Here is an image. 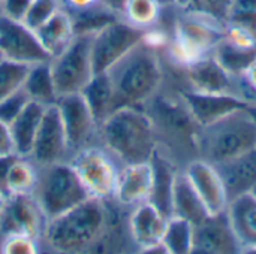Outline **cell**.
I'll return each mask as SVG.
<instances>
[{
  "label": "cell",
  "instance_id": "cell-30",
  "mask_svg": "<svg viewBox=\"0 0 256 254\" xmlns=\"http://www.w3.org/2000/svg\"><path fill=\"white\" fill-rule=\"evenodd\" d=\"M225 36L243 45H256L255 9H231L225 22Z\"/></svg>",
  "mask_w": 256,
  "mask_h": 254
},
{
  "label": "cell",
  "instance_id": "cell-36",
  "mask_svg": "<svg viewBox=\"0 0 256 254\" xmlns=\"http://www.w3.org/2000/svg\"><path fill=\"white\" fill-rule=\"evenodd\" d=\"M60 9V0H33L22 22L32 30H38Z\"/></svg>",
  "mask_w": 256,
  "mask_h": 254
},
{
  "label": "cell",
  "instance_id": "cell-20",
  "mask_svg": "<svg viewBox=\"0 0 256 254\" xmlns=\"http://www.w3.org/2000/svg\"><path fill=\"white\" fill-rule=\"evenodd\" d=\"M231 226L242 247L249 252L256 247V198L252 193H243L230 201L226 208Z\"/></svg>",
  "mask_w": 256,
  "mask_h": 254
},
{
  "label": "cell",
  "instance_id": "cell-34",
  "mask_svg": "<svg viewBox=\"0 0 256 254\" xmlns=\"http://www.w3.org/2000/svg\"><path fill=\"white\" fill-rule=\"evenodd\" d=\"M160 13L162 7L156 0H128L123 19L141 30H147L159 22Z\"/></svg>",
  "mask_w": 256,
  "mask_h": 254
},
{
  "label": "cell",
  "instance_id": "cell-24",
  "mask_svg": "<svg viewBox=\"0 0 256 254\" xmlns=\"http://www.w3.org/2000/svg\"><path fill=\"white\" fill-rule=\"evenodd\" d=\"M212 55L230 76L234 79L243 78L249 67L256 63V45H243L224 36L213 48Z\"/></svg>",
  "mask_w": 256,
  "mask_h": 254
},
{
  "label": "cell",
  "instance_id": "cell-22",
  "mask_svg": "<svg viewBox=\"0 0 256 254\" xmlns=\"http://www.w3.org/2000/svg\"><path fill=\"white\" fill-rule=\"evenodd\" d=\"M46 105L30 100L21 114L9 124L15 154L20 157H30L33 142Z\"/></svg>",
  "mask_w": 256,
  "mask_h": 254
},
{
  "label": "cell",
  "instance_id": "cell-29",
  "mask_svg": "<svg viewBox=\"0 0 256 254\" xmlns=\"http://www.w3.org/2000/svg\"><path fill=\"white\" fill-rule=\"evenodd\" d=\"M194 225L182 217L170 216L162 238L168 254H189L194 252Z\"/></svg>",
  "mask_w": 256,
  "mask_h": 254
},
{
  "label": "cell",
  "instance_id": "cell-16",
  "mask_svg": "<svg viewBox=\"0 0 256 254\" xmlns=\"http://www.w3.org/2000/svg\"><path fill=\"white\" fill-rule=\"evenodd\" d=\"M242 252L228 213L208 216L194 228V252L200 254H228Z\"/></svg>",
  "mask_w": 256,
  "mask_h": 254
},
{
  "label": "cell",
  "instance_id": "cell-47",
  "mask_svg": "<svg viewBox=\"0 0 256 254\" xmlns=\"http://www.w3.org/2000/svg\"><path fill=\"white\" fill-rule=\"evenodd\" d=\"M3 202H4V196L0 193V210H2V207H3Z\"/></svg>",
  "mask_w": 256,
  "mask_h": 254
},
{
  "label": "cell",
  "instance_id": "cell-17",
  "mask_svg": "<svg viewBox=\"0 0 256 254\" xmlns=\"http://www.w3.org/2000/svg\"><path fill=\"white\" fill-rule=\"evenodd\" d=\"M184 67L189 90L212 94L237 93L234 88V78L222 69L212 54L204 55Z\"/></svg>",
  "mask_w": 256,
  "mask_h": 254
},
{
  "label": "cell",
  "instance_id": "cell-11",
  "mask_svg": "<svg viewBox=\"0 0 256 254\" xmlns=\"http://www.w3.org/2000/svg\"><path fill=\"white\" fill-rule=\"evenodd\" d=\"M68 150V138L57 103L46 105L33 142L30 157L38 165L46 168L54 163L63 162Z\"/></svg>",
  "mask_w": 256,
  "mask_h": 254
},
{
  "label": "cell",
  "instance_id": "cell-10",
  "mask_svg": "<svg viewBox=\"0 0 256 254\" xmlns=\"http://www.w3.org/2000/svg\"><path fill=\"white\" fill-rule=\"evenodd\" d=\"M0 57L27 66L52 58L34 30L22 21H14L3 15H0Z\"/></svg>",
  "mask_w": 256,
  "mask_h": 254
},
{
  "label": "cell",
  "instance_id": "cell-44",
  "mask_svg": "<svg viewBox=\"0 0 256 254\" xmlns=\"http://www.w3.org/2000/svg\"><path fill=\"white\" fill-rule=\"evenodd\" d=\"M231 9H255L256 0H232Z\"/></svg>",
  "mask_w": 256,
  "mask_h": 254
},
{
  "label": "cell",
  "instance_id": "cell-28",
  "mask_svg": "<svg viewBox=\"0 0 256 254\" xmlns=\"http://www.w3.org/2000/svg\"><path fill=\"white\" fill-rule=\"evenodd\" d=\"M22 90L27 93L30 100L44 105H52L57 102L58 94L56 90L50 61L36 63L28 67Z\"/></svg>",
  "mask_w": 256,
  "mask_h": 254
},
{
  "label": "cell",
  "instance_id": "cell-41",
  "mask_svg": "<svg viewBox=\"0 0 256 254\" xmlns=\"http://www.w3.org/2000/svg\"><path fill=\"white\" fill-rule=\"evenodd\" d=\"M99 3H102V1L100 0H60L62 9H64L69 13H76V12L90 9Z\"/></svg>",
  "mask_w": 256,
  "mask_h": 254
},
{
  "label": "cell",
  "instance_id": "cell-21",
  "mask_svg": "<svg viewBox=\"0 0 256 254\" xmlns=\"http://www.w3.org/2000/svg\"><path fill=\"white\" fill-rule=\"evenodd\" d=\"M214 166L225 181L230 201L249 193L256 186V150Z\"/></svg>",
  "mask_w": 256,
  "mask_h": 254
},
{
  "label": "cell",
  "instance_id": "cell-19",
  "mask_svg": "<svg viewBox=\"0 0 256 254\" xmlns=\"http://www.w3.org/2000/svg\"><path fill=\"white\" fill-rule=\"evenodd\" d=\"M153 184V169L150 162L126 165L118 172L116 199L123 205H138L148 201Z\"/></svg>",
  "mask_w": 256,
  "mask_h": 254
},
{
  "label": "cell",
  "instance_id": "cell-6",
  "mask_svg": "<svg viewBox=\"0 0 256 254\" xmlns=\"http://www.w3.org/2000/svg\"><path fill=\"white\" fill-rule=\"evenodd\" d=\"M225 27L200 15L184 13L174 24V36L170 43L172 57L188 66L195 60L212 54L224 39Z\"/></svg>",
  "mask_w": 256,
  "mask_h": 254
},
{
  "label": "cell",
  "instance_id": "cell-25",
  "mask_svg": "<svg viewBox=\"0 0 256 254\" xmlns=\"http://www.w3.org/2000/svg\"><path fill=\"white\" fill-rule=\"evenodd\" d=\"M171 216L182 217L190 222L194 226L200 225L208 217L204 204L201 202L200 196L196 195L184 172L177 174L176 177L171 202Z\"/></svg>",
  "mask_w": 256,
  "mask_h": 254
},
{
  "label": "cell",
  "instance_id": "cell-46",
  "mask_svg": "<svg viewBox=\"0 0 256 254\" xmlns=\"http://www.w3.org/2000/svg\"><path fill=\"white\" fill-rule=\"evenodd\" d=\"M249 111H250V114L254 115V118H255V121H256V105H249Z\"/></svg>",
  "mask_w": 256,
  "mask_h": 254
},
{
  "label": "cell",
  "instance_id": "cell-32",
  "mask_svg": "<svg viewBox=\"0 0 256 254\" xmlns=\"http://www.w3.org/2000/svg\"><path fill=\"white\" fill-rule=\"evenodd\" d=\"M38 175L34 168L26 160V157H16L9 168L6 177L8 198L12 195H32L36 189Z\"/></svg>",
  "mask_w": 256,
  "mask_h": 254
},
{
  "label": "cell",
  "instance_id": "cell-39",
  "mask_svg": "<svg viewBox=\"0 0 256 254\" xmlns=\"http://www.w3.org/2000/svg\"><path fill=\"white\" fill-rule=\"evenodd\" d=\"M33 0H2L0 15L14 21H22Z\"/></svg>",
  "mask_w": 256,
  "mask_h": 254
},
{
  "label": "cell",
  "instance_id": "cell-9",
  "mask_svg": "<svg viewBox=\"0 0 256 254\" xmlns=\"http://www.w3.org/2000/svg\"><path fill=\"white\" fill-rule=\"evenodd\" d=\"M70 166L92 198L105 201L116 195L118 171L104 151L98 148H80L70 160Z\"/></svg>",
  "mask_w": 256,
  "mask_h": 254
},
{
  "label": "cell",
  "instance_id": "cell-12",
  "mask_svg": "<svg viewBox=\"0 0 256 254\" xmlns=\"http://www.w3.org/2000/svg\"><path fill=\"white\" fill-rule=\"evenodd\" d=\"M45 216L32 195H12L4 199L0 210V231L2 234H26L38 238L44 231Z\"/></svg>",
  "mask_w": 256,
  "mask_h": 254
},
{
  "label": "cell",
  "instance_id": "cell-1",
  "mask_svg": "<svg viewBox=\"0 0 256 254\" xmlns=\"http://www.w3.org/2000/svg\"><path fill=\"white\" fill-rule=\"evenodd\" d=\"M99 129L106 148L126 165L150 162L158 150L154 121L140 106L116 109Z\"/></svg>",
  "mask_w": 256,
  "mask_h": 254
},
{
  "label": "cell",
  "instance_id": "cell-50",
  "mask_svg": "<svg viewBox=\"0 0 256 254\" xmlns=\"http://www.w3.org/2000/svg\"><path fill=\"white\" fill-rule=\"evenodd\" d=\"M0 4H2V0H0Z\"/></svg>",
  "mask_w": 256,
  "mask_h": 254
},
{
  "label": "cell",
  "instance_id": "cell-14",
  "mask_svg": "<svg viewBox=\"0 0 256 254\" xmlns=\"http://www.w3.org/2000/svg\"><path fill=\"white\" fill-rule=\"evenodd\" d=\"M182 99L200 127L208 126L250 105V102L246 97L237 93L212 94L186 90L182 93Z\"/></svg>",
  "mask_w": 256,
  "mask_h": 254
},
{
  "label": "cell",
  "instance_id": "cell-3",
  "mask_svg": "<svg viewBox=\"0 0 256 254\" xmlns=\"http://www.w3.org/2000/svg\"><path fill=\"white\" fill-rule=\"evenodd\" d=\"M106 210L102 199L88 198L75 208L46 220L44 234L57 253L75 254L88 250L105 232Z\"/></svg>",
  "mask_w": 256,
  "mask_h": 254
},
{
  "label": "cell",
  "instance_id": "cell-40",
  "mask_svg": "<svg viewBox=\"0 0 256 254\" xmlns=\"http://www.w3.org/2000/svg\"><path fill=\"white\" fill-rule=\"evenodd\" d=\"M14 154H15V148H14L9 126L0 121V157L14 156Z\"/></svg>",
  "mask_w": 256,
  "mask_h": 254
},
{
  "label": "cell",
  "instance_id": "cell-45",
  "mask_svg": "<svg viewBox=\"0 0 256 254\" xmlns=\"http://www.w3.org/2000/svg\"><path fill=\"white\" fill-rule=\"evenodd\" d=\"M159 4H160V7L164 9V7H170V6H176V0H156Z\"/></svg>",
  "mask_w": 256,
  "mask_h": 254
},
{
  "label": "cell",
  "instance_id": "cell-8",
  "mask_svg": "<svg viewBox=\"0 0 256 254\" xmlns=\"http://www.w3.org/2000/svg\"><path fill=\"white\" fill-rule=\"evenodd\" d=\"M142 36L144 30L129 24L123 18L94 33L92 36V63L94 75L112 69L142 42Z\"/></svg>",
  "mask_w": 256,
  "mask_h": 254
},
{
  "label": "cell",
  "instance_id": "cell-49",
  "mask_svg": "<svg viewBox=\"0 0 256 254\" xmlns=\"http://www.w3.org/2000/svg\"><path fill=\"white\" fill-rule=\"evenodd\" d=\"M246 253H256V247L255 249H252V250H249V252H246Z\"/></svg>",
  "mask_w": 256,
  "mask_h": 254
},
{
  "label": "cell",
  "instance_id": "cell-5",
  "mask_svg": "<svg viewBox=\"0 0 256 254\" xmlns=\"http://www.w3.org/2000/svg\"><path fill=\"white\" fill-rule=\"evenodd\" d=\"M36 187V201L46 220L66 213L92 198L70 163L63 162L46 166V171Z\"/></svg>",
  "mask_w": 256,
  "mask_h": 254
},
{
  "label": "cell",
  "instance_id": "cell-18",
  "mask_svg": "<svg viewBox=\"0 0 256 254\" xmlns=\"http://www.w3.org/2000/svg\"><path fill=\"white\" fill-rule=\"evenodd\" d=\"M166 222L168 217L148 201L138 204L129 220L132 240L141 250L162 244Z\"/></svg>",
  "mask_w": 256,
  "mask_h": 254
},
{
  "label": "cell",
  "instance_id": "cell-38",
  "mask_svg": "<svg viewBox=\"0 0 256 254\" xmlns=\"http://www.w3.org/2000/svg\"><path fill=\"white\" fill-rule=\"evenodd\" d=\"M0 252L3 254H36L38 253L36 238L28 237L26 234L6 235Z\"/></svg>",
  "mask_w": 256,
  "mask_h": 254
},
{
  "label": "cell",
  "instance_id": "cell-2",
  "mask_svg": "<svg viewBox=\"0 0 256 254\" xmlns=\"http://www.w3.org/2000/svg\"><path fill=\"white\" fill-rule=\"evenodd\" d=\"M116 106H141L152 100L162 85V66L156 49L141 42L112 69L108 70Z\"/></svg>",
  "mask_w": 256,
  "mask_h": 254
},
{
  "label": "cell",
  "instance_id": "cell-26",
  "mask_svg": "<svg viewBox=\"0 0 256 254\" xmlns=\"http://www.w3.org/2000/svg\"><path fill=\"white\" fill-rule=\"evenodd\" d=\"M81 94L84 96L87 105L90 106L93 117L98 123V127L108 118V115H111L117 109L116 91L108 72L93 75V78L84 87Z\"/></svg>",
  "mask_w": 256,
  "mask_h": 254
},
{
  "label": "cell",
  "instance_id": "cell-13",
  "mask_svg": "<svg viewBox=\"0 0 256 254\" xmlns=\"http://www.w3.org/2000/svg\"><path fill=\"white\" fill-rule=\"evenodd\" d=\"M184 174L204 204L208 216L226 211L230 204L226 186L214 165L202 159H196L188 165Z\"/></svg>",
  "mask_w": 256,
  "mask_h": 254
},
{
  "label": "cell",
  "instance_id": "cell-43",
  "mask_svg": "<svg viewBox=\"0 0 256 254\" xmlns=\"http://www.w3.org/2000/svg\"><path fill=\"white\" fill-rule=\"evenodd\" d=\"M100 1L111 12H114L116 15H118V16L123 18V10H124V6H126V1L128 0H100Z\"/></svg>",
  "mask_w": 256,
  "mask_h": 254
},
{
  "label": "cell",
  "instance_id": "cell-23",
  "mask_svg": "<svg viewBox=\"0 0 256 254\" xmlns=\"http://www.w3.org/2000/svg\"><path fill=\"white\" fill-rule=\"evenodd\" d=\"M150 165L153 169V184L148 196V202L153 204L160 213L166 217L171 216V202H172V190L177 172L171 162L164 157L158 150L150 159Z\"/></svg>",
  "mask_w": 256,
  "mask_h": 254
},
{
  "label": "cell",
  "instance_id": "cell-42",
  "mask_svg": "<svg viewBox=\"0 0 256 254\" xmlns=\"http://www.w3.org/2000/svg\"><path fill=\"white\" fill-rule=\"evenodd\" d=\"M20 157L16 154L14 156H6V157H0V193L4 196V199L8 198V192H6V177L9 172L10 165L14 163V160Z\"/></svg>",
  "mask_w": 256,
  "mask_h": 254
},
{
  "label": "cell",
  "instance_id": "cell-33",
  "mask_svg": "<svg viewBox=\"0 0 256 254\" xmlns=\"http://www.w3.org/2000/svg\"><path fill=\"white\" fill-rule=\"evenodd\" d=\"M232 0H176V7L184 13H194L212 19L225 27Z\"/></svg>",
  "mask_w": 256,
  "mask_h": 254
},
{
  "label": "cell",
  "instance_id": "cell-35",
  "mask_svg": "<svg viewBox=\"0 0 256 254\" xmlns=\"http://www.w3.org/2000/svg\"><path fill=\"white\" fill-rule=\"evenodd\" d=\"M28 67L27 64L0 58V100L22 88Z\"/></svg>",
  "mask_w": 256,
  "mask_h": 254
},
{
  "label": "cell",
  "instance_id": "cell-37",
  "mask_svg": "<svg viewBox=\"0 0 256 254\" xmlns=\"http://www.w3.org/2000/svg\"><path fill=\"white\" fill-rule=\"evenodd\" d=\"M28 102L30 97L22 88L0 100V121L9 126L21 114V111L26 108Z\"/></svg>",
  "mask_w": 256,
  "mask_h": 254
},
{
  "label": "cell",
  "instance_id": "cell-27",
  "mask_svg": "<svg viewBox=\"0 0 256 254\" xmlns=\"http://www.w3.org/2000/svg\"><path fill=\"white\" fill-rule=\"evenodd\" d=\"M42 46L50 52L51 57L60 54L75 37L74 21L69 12L60 9L45 24L34 30Z\"/></svg>",
  "mask_w": 256,
  "mask_h": 254
},
{
  "label": "cell",
  "instance_id": "cell-15",
  "mask_svg": "<svg viewBox=\"0 0 256 254\" xmlns=\"http://www.w3.org/2000/svg\"><path fill=\"white\" fill-rule=\"evenodd\" d=\"M56 103L60 111L69 150L84 148L98 129V123L84 96L81 93L64 94Z\"/></svg>",
  "mask_w": 256,
  "mask_h": 254
},
{
  "label": "cell",
  "instance_id": "cell-4",
  "mask_svg": "<svg viewBox=\"0 0 256 254\" xmlns=\"http://www.w3.org/2000/svg\"><path fill=\"white\" fill-rule=\"evenodd\" d=\"M195 147L200 159L220 165L256 150V121L249 106L200 129Z\"/></svg>",
  "mask_w": 256,
  "mask_h": 254
},
{
  "label": "cell",
  "instance_id": "cell-31",
  "mask_svg": "<svg viewBox=\"0 0 256 254\" xmlns=\"http://www.w3.org/2000/svg\"><path fill=\"white\" fill-rule=\"evenodd\" d=\"M69 15L72 16V21H74L75 34H88V36H93L105 25L122 18L116 15L114 12H111L108 7H105L102 3L90 9H86L76 13H69Z\"/></svg>",
  "mask_w": 256,
  "mask_h": 254
},
{
  "label": "cell",
  "instance_id": "cell-48",
  "mask_svg": "<svg viewBox=\"0 0 256 254\" xmlns=\"http://www.w3.org/2000/svg\"><path fill=\"white\" fill-rule=\"evenodd\" d=\"M249 193H252V195H254V196L256 198V186L254 187V189H252V190H250V192H249Z\"/></svg>",
  "mask_w": 256,
  "mask_h": 254
},
{
  "label": "cell",
  "instance_id": "cell-51",
  "mask_svg": "<svg viewBox=\"0 0 256 254\" xmlns=\"http://www.w3.org/2000/svg\"><path fill=\"white\" fill-rule=\"evenodd\" d=\"M0 58H2V57H0Z\"/></svg>",
  "mask_w": 256,
  "mask_h": 254
},
{
  "label": "cell",
  "instance_id": "cell-7",
  "mask_svg": "<svg viewBox=\"0 0 256 254\" xmlns=\"http://www.w3.org/2000/svg\"><path fill=\"white\" fill-rule=\"evenodd\" d=\"M51 72L58 97L81 93L93 78L92 36L75 34L72 42L51 58Z\"/></svg>",
  "mask_w": 256,
  "mask_h": 254
}]
</instances>
